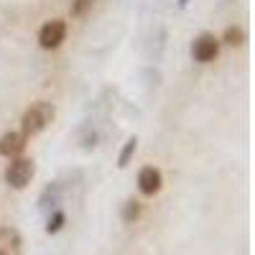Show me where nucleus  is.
<instances>
[{"instance_id": "9d476101", "label": "nucleus", "mask_w": 255, "mask_h": 255, "mask_svg": "<svg viewBox=\"0 0 255 255\" xmlns=\"http://www.w3.org/2000/svg\"><path fill=\"white\" fill-rule=\"evenodd\" d=\"M135 148H138V138H128V140H125L123 151H120V156H118V166H120V168H125V166H128L130 156L135 153Z\"/></svg>"}, {"instance_id": "9b49d317", "label": "nucleus", "mask_w": 255, "mask_h": 255, "mask_svg": "<svg viewBox=\"0 0 255 255\" xmlns=\"http://www.w3.org/2000/svg\"><path fill=\"white\" fill-rule=\"evenodd\" d=\"M97 0H72V15L74 18H84L92 8H95Z\"/></svg>"}, {"instance_id": "39448f33", "label": "nucleus", "mask_w": 255, "mask_h": 255, "mask_svg": "<svg viewBox=\"0 0 255 255\" xmlns=\"http://www.w3.org/2000/svg\"><path fill=\"white\" fill-rule=\"evenodd\" d=\"M161 186H163V174L158 171L156 166H143L138 171V189H140V194L153 197V194L161 191Z\"/></svg>"}, {"instance_id": "1a4fd4ad", "label": "nucleus", "mask_w": 255, "mask_h": 255, "mask_svg": "<svg viewBox=\"0 0 255 255\" xmlns=\"http://www.w3.org/2000/svg\"><path fill=\"white\" fill-rule=\"evenodd\" d=\"M140 217V202L138 199H128L125 204H123V222H135Z\"/></svg>"}, {"instance_id": "7ed1b4c3", "label": "nucleus", "mask_w": 255, "mask_h": 255, "mask_svg": "<svg viewBox=\"0 0 255 255\" xmlns=\"http://www.w3.org/2000/svg\"><path fill=\"white\" fill-rule=\"evenodd\" d=\"M191 56L199 64H212L220 56V38L215 33H199L191 44Z\"/></svg>"}, {"instance_id": "20e7f679", "label": "nucleus", "mask_w": 255, "mask_h": 255, "mask_svg": "<svg viewBox=\"0 0 255 255\" xmlns=\"http://www.w3.org/2000/svg\"><path fill=\"white\" fill-rule=\"evenodd\" d=\"M64 38H67V23H64L61 18L46 20V23L41 26V31H38L41 49H59L64 44Z\"/></svg>"}, {"instance_id": "f03ea898", "label": "nucleus", "mask_w": 255, "mask_h": 255, "mask_svg": "<svg viewBox=\"0 0 255 255\" xmlns=\"http://www.w3.org/2000/svg\"><path fill=\"white\" fill-rule=\"evenodd\" d=\"M36 174V163L33 158H23V156H18V158H10L8 168H5V181L13 186V189H26L31 184Z\"/></svg>"}, {"instance_id": "6e6552de", "label": "nucleus", "mask_w": 255, "mask_h": 255, "mask_svg": "<svg viewBox=\"0 0 255 255\" xmlns=\"http://www.w3.org/2000/svg\"><path fill=\"white\" fill-rule=\"evenodd\" d=\"M222 41L230 46H240V44H245V31L240 26H227L222 33Z\"/></svg>"}, {"instance_id": "f8f14e48", "label": "nucleus", "mask_w": 255, "mask_h": 255, "mask_svg": "<svg viewBox=\"0 0 255 255\" xmlns=\"http://www.w3.org/2000/svg\"><path fill=\"white\" fill-rule=\"evenodd\" d=\"M64 222H67V217H64V212H61V209H56L54 215L49 217L46 232H49V235H54V232H59V230H61V225H64Z\"/></svg>"}, {"instance_id": "423d86ee", "label": "nucleus", "mask_w": 255, "mask_h": 255, "mask_svg": "<svg viewBox=\"0 0 255 255\" xmlns=\"http://www.w3.org/2000/svg\"><path fill=\"white\" fill-rule=\"evenodd\" d=\"M26 135L20 133V130H8L0 135V156H5V158H18L20 153H23V148H26Z\"/></svg>"}, {"instance_id": "0eeeda50", "label": "nucleus", "mask_w": 255, "mask_h": 255, "mask_svg": "<svg viewBox=\"0 0 255 255\" xmlns=\"http://www.w3.org/2000/svg\"><path fill=\"white\" fill-rule=\"evenodd\" d=\"M23 253V238L15 227H0V255H20Z\"/></svg>"}, {"instance_id": "f257e3e1", "label": "nucleus", "mask_w": 255, "mask_h": 255, "mask_svg": "<svg viewBox=\"0 0 255 255\" xmlns=\"http://www.w3.org/2000/svg\"><path fill=\"white\" fill-rule=\"evenodd\" d=\"M54 115H56V110H54L51 102H33L31 108H26L23 118H20V133H23L26 138L38 135L41 130H46V128H49Z\"/></svg>"}]
</instances>
